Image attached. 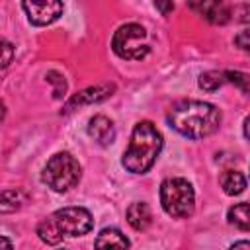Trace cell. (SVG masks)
Listing matches in <instances>:
<instances>
[{
    "instance_id": "6da1fadb",
    "label": "cell",
    "mask_w": 250,
    "mask_h": 250,
    "mask_svg": "<svg viewBox=\"0 0 250 250\" xmlns=\"http://www.w3.org/2000/svg\"><path fill=\"white\" fill-rule=\"evenodd\" d=\"M166 119L180 135L188 139H203L219 129L221 111L207 102L182 100L168 109Z\"/></svg>"
},
{
    "instance_id": "7a4b0ae2",
    "label": "cell",
    "mask_w": 250,
    "mask_h": 250,
    "mask_svg": "<svg viewBox=\"0 0 250 250\" xmlns=\"http://www.w3.org/2000/svg\"><path fill=\"white\" fill-rule=\"evenodd\" d=\"M94 227L92 215L82 207H64L37 225V234L47 244H59L64 236H82Z\"/></svg>"
},
{
    "instance_id": "3957f363",
    "label": "cell",
    "mask_w": 250,
    "mask_h": 250,
    "mask_svg": "<svg viewBox=\"0 0 250 250\" xmlns=\"http://www.w3.org/2000/svg\"><path fill=\"white\" fill-rule=\"evenodd\" d=\"M162 148V135L150 121L135 125L129 148L123 154V166L133 174H145L156 160Z\"/></svg>"
},
{
    "instance_id": "277c9868",
    "label": "cell",
    "mask_w": 250,
    "mask_h": 250,
    "mask_svg": "<svg viewBox=\"0 0 250 250\" xmlns=\"http://www.w3.org/2000/svg\"><path fill=\"white\" fill-rule=\"evenodd\" d=\"M80 180V164L68 152H59L49 158L43 170V182L55 191H68Z\"/></svg>"
},
{
    "instance_id": "5b68a950",
    "label": "cell",
    "mask_w": 250,
    "mask_h": 250,
    "mask_svg": "<svg viewBox=\"0 0 250 250\" xmlns=\"http://www.w3.org/2000/svg\"><path fill=\"white\" fill-rule=\"evenodd\" d=\"M160 203L170 217H189L193 213V188L188 180L170 178L160 186Z\"/></svg>"
},
{
    "instance_id": "8992f818",
    "label": "cell",
    "mask_w": 250,
    "mask_h": 250,
    "mask_svg": "<svg viewBox=\"0 0 250 250\" xmlns=\"http://www.w3.org/2000/svg\"><path fill=\"white\" fill-rule=\"evenodd\" d=\"M111 45H113V51L121 59H127V61H141L150 51L146 31L139 23H125V25H121L115 31Z\"/></svg>"
},
{
    "instance_id": "52a82bcc",
    "label": "cell",
    "mask_w": 250,
    "mask_h": 250,
    "mask_svg": "<svg viewBox=\"0 0 250 250\" xmlns=\"http://www.w3.org/2000/svg\"><path fill=\"white\" fill-rule=\"evenodd\" d=\"M21 8L25 10L29 21L35 25H47L55 21L64 10L61 2H23Z\"/></svg>"
},
{
    "instance_id": "ba28073f",
    "label": "cell",
    "mask_w": 250,
    "mask_h": 250,
    "mask_svg": "<svg viewBox=\"0 0 250 250\" xmlns=\"http://www.w3.org/2000/svg\"><path fill=\"white\" fill-rule=\"evenodd\" d=\"M115 90L113 84H98V86H90L78 94H74L66 104H64V113L80 107V105H90V104H98L105 98L111 96V92Z\"/></svg>"
},
{
    "instance_id": "9c48e42d",
    "label": "cell",
    "mask_w": 250,
    "mask_h": 250,
    "mask_svg": "<svg viewBox=\"0 0 250 250\" xmlns=\"http://www.w3.org/2000/svg\"><path fill=\"white\" fill-rule=\"evenodd\" d=\"M189 8L215 25H223L230 20V8L225 2H193L189 4Z\"/></svg>"
},
{
    "instance_id": "30bf717a",
    "label": "cell",
    "mask_w": 250,
    "mask_h": 250,
    "mask_svg": "<svg viewBox=\"0 0 250 250\" xmlns=\"http://www.w3.org/2000/svg\"><path fill=\"white\" fill-rule=\"evenodd\" d=\"M88 133L90 137L102 145V146H107L113 143L115 139V129H113V123L111 119H107L105 115H96L90 119V125H88Z\"/></svg>"
},
{
    "instance_id": "8fae6325",
    "label": "cell",
    "mask_w": 250,
    "mask_h": 250,
    "mask_svg": "<svg viewBox=\"0 0 250 250\" xmlns=\"http://www.w3.org/2000/svg\"><path fill=\"white\" fill-rule=\"evenodd\" d=\"M94 248L96 250H127L129 248V240L117 229H104L98 234Z\"/></svg>"
},
{
    "instance_id": "7c38bea8",
    "label": "cell",
    "mask_w": 250,
    "mask_h": 250,
    "mask_svg": "<svg viewBox=\"0 0 250 250\" xmlns=\"http://www.w3.org/2000/svg\"><path fill=\"white\" fill-rule=\"evenodd\" d=\"M152 221V213L148 209L146 203L137 201L127 209V223L135 229V230H145Z\"/></svg>"
},
{
    "instance_id": "4fadbf2b",
    "label": "cell",
    "mask_w": 250,
    "mask_h": 250,
    "mask_svg": "<svg viewBox=\"0 0 250 250\" xmlns=\"http://www.w3.org/2000/svg\"><path fill=\"white\" fill-rule=\"evenodd\" d=\"M221 186H223L225 193H229V195H238V193L244 191L246 180H244L242 172H238V170H227V172L221 176Z\"/></svg>"
},
{
    "instance_id": "5bb4252c",
    "label": "cell",
    "mask_w": 250,
    "mask_h": 250,
    "mask_svg": "<svg viewBox=\"0 0 250 250\" xmlns=\"http://www.w3.org/2000/svg\"><path fill=\"white\" fill-rule=\"evenodd\" d=\"M229 223L240 230H250V203H238L229 209Z\"/></svg>"
},
{
    "instance_id": "9a60e30c",
    "label": "cell",
    "mask_w": 250,
    "mask_h": 250,
    "mask_svg": "<svg viewBox=\"0 0 250 250\" xmlns=\"http://www.w3.org/2000/svg\"><path fill=\"white\" fill-rule=\"evenodd\" d=\"M225 82H227V74L225 72H219V70H207L199 78V86L203 90H207V92H215Z\"/></svg>"
},
{
    "instance_id": "2e32d148",
    "label": "cell",
    "mask_w": 250,
    "mask_h": 250,
    "mask_svg": "<svg viewBox=\"0 0 250 250\" xmlns=\"http://www.w3.org/2000/svg\"><path fill=\"white\" fill-rule=\"evenodd\" d=\"M23 197L18 189H4L2 191V213H10V211H16L20 209Z\"/></svg>"
},
{
    "instance_id": "e0dca14e",
    "label": "cell",
    "mask_w": 250,
    "mask_h": 250,
    "mask_svg": "<svg viewBox=\"0 0 250 250\" xmlns=\"http://www.w3.org/2000/svg\"><path fill=\"white\" fill-rule=\"evenodd\" d=\"M227 74V80L236 84L244 94H250V76L244 74V72H225Z\"/></svg>"
},
{
    "instance_id": "ac0fdd59",
    "label": "cell",
    "mask_w": 250,
    "mask_h": 250,
    "mask_svg": "<svg viewBox=\"0 0 250 250\" xmlns=\"http://www.w3.org/2000/svg\"><path fill=\"white\" fill-rule=\"evenodd\" d=\"M47 80H49L51 84H55V90H53L55 98H61V96L64 94V90H66V82H64V78H62L59 72H47Z\"/></svg>"
},
{
    "instance_id": "d6986e66",
    "label": "cell",
    "mask_w": 250,
    "mask_h": 250,
    "mask_svg": "<svg viewBox=\"0 0 250 250\" xmlns=\"http://www.w3.org/2000/svg\"><path fill=\"white\" fill-rule=\"evenodd\" d=\"M234 45L246 53H250V27L248 29H242L236 37H234Z\"/></svg>"
},
{
    "instance_id": "ffe728a7",
    "label": "cell",
    "mask_w": 250,
    "mask_h": 250,
    "mask_svg": "<svg viewBox=\"0 0 250 250\" xmlns=\"http://www.w3.org/2000/svg\"><path fill=\"white\" fill-rule=\"evenodd\" d=\"M230 14H234L238 21H250V4H238L230 10Z\"/></svg>"
},
{
    "instance_id": "44dd1931",
    "label": "cell",
    "mask_w": 250,
    "mask_h": 250,
    "mask_svg": "<svg viewBox=\"0 0 250 250\" xmlns=\"http://www.w3.org/2000/svg\"><path fill=\"white\" fill-rule=\"evenodd\" d=\"M2 49H4V59H2V66L6 68L8 64H10V61H12V45L8 43V41H2Z\"/></svg>"
},
{
    "instance_id": "7402d4cb",
    "label": "cell",
    "mask_w": 250,
    "mask_h": 250,
    "mask_svg": "<svg viewBox=\"0 0 250 250\" xmlns=\"http://www.w3.org/2000/svg\"><path fill=\"white\" fill-rule=\"evenodd\" d=\"M229 250H250V242H246V240H240V242L232 244Z\"/></svg>"
},
{
    "instance_id": "603a6c76",
    "label": "cell",
    "mask_w": 250,
    "mask_h": 250,
    "mask_svg": "<svg viewBox=\"0 0 250 250\" xmlns=\"http://www.w3.org/2000/svg\"><path fill=\"white\" fill-rule=\"evenodd\" d=\"M156 8L162 10V14H168V12L174 10V4H156Z\"/></svg>"
},
{
    "instance_id": "cb8c5ba5",
    "label": "cell",
    "mask_w": 250,
    "mask_h": 250,
    "mask_svg": "<svg viewBox=\"0 0 250 250\" xmlns=\"http://www.w3.org/2000/svg\"><path fill=\"white\" fill-rule=\"evenodd\" d=\"M244 135H246V139H250V115L244 121Z\"/></svg>"
},
{
    "instance_id": "d4e9b609",
    "label": "cell",
    "mask_w": 250,
    "mask_h": 250,
    "mask_svg": "<svg viewBox=\"0 0 250 250\" xmlns=\"http://www.w3.org/2000/svg\"><path fill=\"white\" fill-rule=\"evenodd\" d=\"M2 250H12V246H10V240H8V236H2Z\"/></svg>"
}]
</instances>
